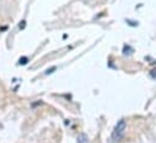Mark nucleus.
<instances>
[{
    "label": "nucleus",
    "instance_id": "1",
    "mask_svg": "<svg viewBox=\"0 0 156 143\" xmlns=\"http://www.w3.org/2000/svg\"><path fill=\"white\" fill-rule=\"evenodd\" d=\"M126 128H127V124H126V120L125 119H121L117 121V124L115 125L114 130H113V134H111V142L116 143L119 142L124 135H125V131H126Z\"/></svg>",
    "mask_w": 156,
    "mask_h": 143
},
{
    "label": "nucleus",
    "instance_id": "2",
    "mask_svg": "<svg viewBox=\"0 0 156 143\" xmlns=\"http://www.w3.org/2000/svg\"><path fill=\"white\" fill-rule=\"evenodd\" d=\"M78 143H88V138L86 134H80L78 136Z\"/></svg>",
    "mask_w": 156,
    "mask_h": 143
},
{
    "label": "nucleus",
    "instance_id": "3",
    "mask_svg": "<svg viewBox=\"0 0 156 143\" xmlns=\"http://www.w3.org/2000/svg\"><path fill=\"white\" fill-rule=\"evenodd\" d=\"M19 64H27L28 63V58L27 57H22V58H19V62H18Z\"/></svg>",
    "mask_w": 156,
    "mask_h": 143
},
{
    "label": "nucleus",
    "instance_id": "4",
    "mask_svg": "<svg viewBox=\"0 0 156 143\" xmlns=\"http://www.w3.org/2000/svg\"><path fill=\"white\" fill-rule=\"evenodd\" d=\"M24 27H25V22H24V21H22V22H19V28H21V29H23Z\"/></svg>",
    "mask_w": 156,
    "mask_h": 143
},
{
    "label": "nucleus",
    "instance_id": "5",
    "mask_svg": "<svg viewBox=\"0 0 156 143\" xmlns=\"http://www.w3.org/2000/svg\"><path fill=\"white\" fill-rule=\"evenodd\" d=\"M56 69V67H53V68H51V69H47L46 70V74H51V73H53V70Z\"/></svg>",
    "mask_w": 156,
    "mask_h": 143
},
{
    "label": "nucleus",
    "instance_id": "6",
    "mask_svg": "<svg viewBox=\"0 0 156 143\" xmlns=\"http://www.w3.org/2000/svg\"><path fill=\"white\" fill-rule=\"evenodd\" d=\"M150 75L154 78V79H156V69H153L151 70V73H150Z\"/></svg>",
    "mask_w": 156,
    "mask_h": 143
}]
</instances>
